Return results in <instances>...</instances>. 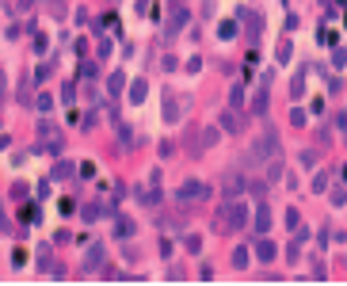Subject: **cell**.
<instances>
[{"label": "cell", "mask_w": 347, "mask_h": 286, "mask_svg": "<svg viewBox=\"0 0 347 286\" xmlns=\"http://www.w3.org/2000/svg\"><path fill=\"white\" fill-rule=\"evenodd\" d=\"M252 229H256V237H263L271 229V210H267V202H263V199H260V210L252 214Z\"/></svg>", "instance_id": "9c48e42d"}, {"label": "cell", "mask_w": 347, "mask_h": 286, "mask_svg": "<svg viewBox=\"0 0 347 286\" xmlns=\"http://www.w3.org/2000/svg\"><path fill=\"white\" fill-rule=\"evenodd\" d=\"M4 92H8V80H4V73H0V99H4Z\"/></svg>", "instance_id": "e575fe53"}, {"label": "cell", "mask_w": 347, "mask_h": 286, "mask_svg": "<svg viewBox=\"0 0 347 286\" xmlns=\"http://www.w3.org/2000/svg\"><path fill=\"white\" fill-rule=\"evenodd\" d=\"M332 65H336V69H343V65H347V50H343V46H336V53H332Z\"/></svg>", "instance_id": "d4e9b609"}, {"label": "cell", "mask_w": 347, "mask_h": 286, "mask_svg": "<svg viewBox=\"0 0 347 286\" xmlns=\"http://www.w3.org/2000/svg\"><path fill=\"white\" fill-rule=\"evenodd\" d=\"M217 138H221V130H217V126H210V130H202V149L217 145Z\"/></svg>", "instance_id": "ffe728a7"}, {"label": "cell", "mask_w": 347, "mask_h": 286, "mask_svg": "<svg viewBox=\"0 0 347 286\" xmlns=\"http://www.w3.org/2000/svg\"><path fill=\"white\" fill-rule=\"evenodd\" d=\"M252 256H256L260 263H271V260L278 256V248L267 241V237H256V244H252Z\"/></svg>", "instance_id": "ba28073f"}, {"label": "cell", "mask_w": 347, "mask_h": 286, "mask_svg": "<svg viewBox=\"0 0 347 286\" xmlns=\"http://www.w3.org/2000/svg\"><path fill=\"white\" fill-rule=\"evenodd\" d=\"M73 172H77V168H73V164H65V160H61V164L53 168V180H69Z\"/></svg>", "instance_id": "7402d4cb"}, {"label": "cell", "mask_w": 347, "mask_h": 286, "mask_svg": "<svg viewBox=\"0 0 347 286\" xmlns=\"http://www.w3.org/2000/svg\"><path fill=\"white\" fill-rule=\"evenodd\" d=\"M183 244H187V252H199V248H202V237L187 233V237H183Z\"/></svg>", "instance_id": "484cf974"}, {"label": "cell", "mask_w": 347, "mask_h": 286, "mask_svg": "<svg viewBox=\"0 0 347 286\" xmlns=\"http://www.w3.org/2000/svg\"><path fill=\"white\" fill-rule=\"evenodd\" d=\"M241 103H244V88L233 84V88H229V107H233V111H241Z\"/></svg>", "instance_id": "e0dca14e"}, {"label": "cell", "mask_w": 347, "mask_h": 286, "mask_svg": "<svg viewBox=\"0 0 347 286\" xmlns=\"http://www.w3.org/2000/svg\"><path fill=\"white\" fill-rule=\"evenodd\" d=\"M237 31H241V19H221V23H217V38H221V42L237 38Z\"/></svg>", "instance_id": "7c38bea8"}, {"label": "cell", "mask_w": 347, "mask_h": 286, "mask_svg": "<svg viewBox=\"0 0 347 286\" xmlns=\"http://www.w3.org/2000/svg\"><path fill=\"white\" fill-rule=\"evenodd\" d=\"M286 229H298V210H286Z\"/></svg>", "instance_id": "836d02e7"}, {"label": "cell", "mask_w": 347, "mask_h": 286, "mask_svg": "<svg viewBox=\"0 0 347 286\" xmlns=\"http://www.w3.org/2000/svg\"><path fill=\"white\" fill-rule=\"evenodd\" d=\"M114 237H119V241H130V237H134V221H130V217H114Z\"/></svg>", "instance_id": "4fadbf2b"}, {"label": "cell", "mask_w": 347, "mask_h": 286, "mask_svg": "<svg viewBox=\"0 0 347 286\" xmlns=\"http://www.w3.org/2000/svg\"><path fill=\"white\" fill-rule=\"evenodd\" d=\"M141 199H145V206H156V202H160V191H149V195H141Z\"/></svg>", "instance_id": "1f68e13d"}, {"label": "cell", "mask_w": 347, "mask_h": 286, "mask_svg": "<svg viewBox=\"0 0 347 286\" xmlns=\"http://www.w3.org/2000/svg\"><path fill=\"white\" fill-rule=\"evenodd\" d=\"M80 214H84V221H96V217L103 214V206H84V210H80Z\"/></svg>", "instance_id": "83f0119b"}, {"label": "cell", "mask_w": 347, "mask_h": 286, "mask_svg": "<svg viewBox=\"0 0 347 286\" xmlns=\"http://www.w3.org/2000/svg\"><path fill=\"white\" fill-rule=\"evenodd\" d=\"M248 260H252V252H248V248H237V252H233V267H237V271L248 267Z\"/></svg>", "instance_id": "ac0fdd59"}, {"label": "cell", "mask_w": 347, "mask_h": 286, "mask_svg": "<svg viewBox=\"0 0 347 286\" xmlns=\"http://www.w3.org/2000/svg\"><path fill=\"white\" fill-rule=\"evenodd\" d=\"M248 191L256 195V199H263V195H267V180H252V183H248Z\"/></svg>", "instance_id": "603a6c76"}, {"label": "cell", "mask_w": 347, "mask_h": 286, "mask_svg": "<svg viewBox=\"0 0 347 286\" xmlns=\"http://www.w3.org/2000/svg\"><path fill=\"white\" fill-rule=\"evenodd\" d=\"M290 50H294L290 42H282V46H278V65H286V61H290Z\"/></svg>", "instance_id": "f1b7e54d"}, {"label": "cell", "mask_w": 347, "mask_h": 286, "mask_svg": "<svg viewBox=\"0 0 347 286\" xmlns=\"http://www.w3.org/2000/svg\"><path fill=\"white\" fill-rule=\"evenodd\" d=\"M244 187H248V180H244L241 172H225L221 176V195H225V199H241Z\"/></svg>", "instance_id": "8992f818"}, {"label": "cell", "mask_w": 347, "mask_h": 286, "mask_svg": "<svg viewBox=\"0 0 347 286\" xmlns=\"http://www.w3.org/2000/svg\"><path fill=\"white\" fill-rule=\"evenodd\" d=\"M252 156H256V160H275L278 156V134L271 130V126L263 130V138L252 145Z\"/></svg>", "instance_id": "7a4b0ae2"}, {"label": "cell", "mask_w": 347, "mask_h": 286, "mask_svg": "<svg viewBox=\"0 0 347 286\" xmlns=\"http://www.w3.org/2000/svg\"><path fill=\"white\" fill-rule=\"evenodd\" d=\"M187 19H191V12H187V8L180 4V0H176V4H172V16H168V27H164V31H168V38H176V35H180L183 27H187Z\"/></svg>", "instance_id": "5b68a950"}, {"label": "cell", "mask_w": 347, "mask_h": 286, "mask_svg": "<svg viewBox=\"0 0 347 286\" xmlns=\"http://www.w3.org/2000/svg\"><path fill=\"white\" fill-rule=\"evenodd\" d=\"M267 103H271V95H267V84H260L256 88V95H252V103H248V111L260 119V115H267Z\"/></svg>", "instance_id": "30bf717a"}, {"label": "cell", "mask_w": 347, "mask_h": 286, "mask_svg": "<svg viewBox=\"0 0 347 286\" xmlns=\"http://www.w3.org/2000/svg\"><path fill=\"white\" fill-rule=\"evenodd\" d=\"M122 88H126V77H122V73H111V77H107V92H111V95H119Z\"/></svg>", "instance_id": "9a60e30c"}, {"label": "cell", "mask_w": 347, "mask_h": 286, "mask_svg": "<svg viewBox=\"0 0 347 286\" xmlns=\"http://www.w3.org/2000/svg\"><path fill=\"white\" fill-rule=\"evenodd\" d=\"M290 126H305V111H298V107H294V111H290Z\"/></svg>", "instance_id": "4dcf8cb0"}, {"label": "cell", "mask_w": 347, "mask_h": 286, "mask_svg": "<svg viewBox=\"0 0 347 286\" xmlns=\"http://www.w3.org/2000/svg\"><path fill=\"white\" fill-rule=\"evenodd\" d=\"M313 191H317V195L328 191V172H317V176H313Z\"/></svg>", "instance_id": "44dd1931"}, {"label": "cell", "mask_w": 347, "mask_h": 286, "mask_svg": "<svg viewBox=\"0 0 347 286\" xmlns=\"http://www.w3.org/2000/svg\"><path fill=\"white\" fill-rule=\"evenodd\" d=\"M343 145H347V130H343Z\"/></svg>", "instance_id": "8d00e7d4"}, {"label": "cell", "mask_w": 347, "mask_h": 286, "mask_svg": "<svg viewBox=\"0 0 347 286\" xmlns=\"http://www.w3.org/2000/svg\"><path fill=\"white\" fill-rule=\"evenodd\" d=\"M183 107H187V95H164V122H180L183 119Z\"/></svg>", "instance_id": "52a82bcc"}, {"label": "cell", "mask_w": 347, "mask_h": 286, "mask_svg": "<svg viewBox=\"0 0 347 286\" xmlns=\"http://www.w3.org/2000/svg\"><path fill=\"white\" fill-rule=\"evenodd\" d=\"M328 199H332V206H343V202H347V191H339V187H336Z\"/></svg>", "instance_id": "f546056e"}, {"label": "cell", "mask_w": 347, "mask_h": 286, "mask_svg": "<svg viewBox=\"0 0 347 286\" xmlns=\"http://www.w3.org/2000/svg\"><path fill=\"white\" fill-rule=\"evenodd\" d=\"M217 126H221L225 134H241V126H244V122H241V115H237L233 107H229V111H221V115H217Z\"/></svg>", "instance_id": "8fae6325"}, {"label": "cell", "mask_w": 347, "mask_h": 286, "mask_svg": "<svg viewBox=\"0 0 347 286\" xmlns=\"http://www.w3.org/2000/svg\"><path fill=\"white\" fill-rule=\"evenodd\" d=\"M237 16L244 19V31H248V42L256 46V42H260V35H263V16H256L252 8H241Z\"/></svg>", "instance_id": "277c9868"}, {"label": "cell", "mask_w": 347, "mask_h": 286, "mask_svg": "<svg viewBox=\"0 0 347 286\" xmlns=\"http://www.w3.org/2000/svg\"><path fill=\"white\" fill-rule=\"evenodd\" d=\"M119 138H122V145H126V149H134V134H130V126H119Z\"/></svg>", "instance_id": "4316f807"}, {"label": "cell", "mask_w": 347, "mask_h": 286, "mask_svg": "<svg viewBox=\"0 0 347 286\" xmlns=\"http://www.w3.org/2000/svg\"><path fill=\"white\" fill-rule=\"evenodd\" d=\"M343 244H347V237H343Z\"/></svg>", "instance_id": "74e56055"}, {"label": "cell", "mask_w": 347, "mask_h": 286, "mask_svg": "<svg viewBox=\"0 0 347 286\" xmlns=\"http://www.w3.org/2000/svg\"><path fill=\"white\" fill-rule=\"evenodd\" d=\"M302 95H305V80L294 77V84H290V99H302Z\"/></svg>", "instance_id": "cb8c5ba5"}, {"label": "cell", "mask_w": 347, "mask_h": 286, "mask_svg": "<svg viewBox=\"0 0 347 286\" xmlns=\"http://www.w3.org/2000/svg\"><path fill=\"white\" fill-rule=\"evenodd\" d=\"M221 221H225L229 233H241V229L252 221L248 202H241V199H225V206H221Z\"/></svg>", "instance_id": "6da1fadb"}, {"label": "cell", "mask_w": 347, "mask_h": 286, "mask_svg": "<svg viewBox=\"0 0 347 286\" xmlns=\"http://www.w3.org/2000/svg\"><path fill=\"white\" fill-rule=\"evenodd\" d=\"M339 176H343V183H347V164H343V168H339Z\"/></svg>", "instance_id": "d590c367"}, {"label": "cell", "mask_w": 347, "mask_h": 286, "mask_svg": "<svg viewBox=\"0 0 347 286\" xmlns=\"http://www.w3.org/2000/svg\"><path fill=\"white\" fill-rule=\"evenodd\" d=\"M278 180H282V160L275 156V160L267 164V183H278Z\"/></svg>", "instance_id": "d6986e66"}, {"label": "cell", "mask_w": 347, "mask_h": 286, "mask_svg": "<svg viewBox=\"0 0 347 286\" xmlns=\"http://www.w3.org/2000/svg\"><path fill=\"white\" fill-rule=\"evenodd\" d=\"M302 164H309V168L317 164V153H313V149H305V153H302Z\"/></svg>", "instance_id": "d6a6232c"}, {"label": "cell", "mask_w": 347, "mask_h": 286, "mask_svg": "<svg viewBox=\"0 0 347 286\" xmlns=\"http://www.w3.org/2000/svg\"><path fill=\"white\" fill-rule=\"evenodd\" d=\"M145 95H149V84H145V80H134V84H130V103H141Z\"/></svg>", "instance_id": "5bb4252c"}, {"label": "cell", "mask_w": 347, "mask_h": 286, "mask_svg": "<svg viewBox=\"0 0 347 286\" xmlns=\"http://www.w3.org/2000/svg\"><path fill=\"white\" fill-rule=\"evenodd\" d=\"M99 263H103V244H92V248H88V271L99 267Z\"/></svg>", "instance_id": "2e32d148"}, {"label": "cell", "mask_w": 347, "mask_h": 286, "mask_svg": "<svg viewBox=\"0 0 347 286\" xmlns=\"http://www.w3.org/2000/svg\"><path fill=\"white\" fill-rule=\"evenodd\" d=\"M176 199L180 202H202V199H210V187L202 180H187L180 191H176Z\"/></svg>", "instance_id": "3957f363"}]
</instances>
